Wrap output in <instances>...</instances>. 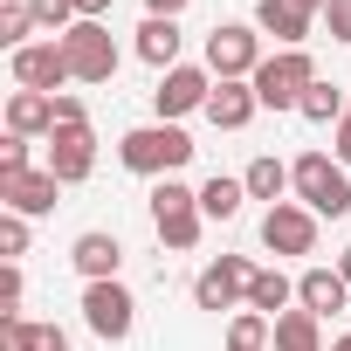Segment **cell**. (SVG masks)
<instances>
[{"mask_svg": "<svg viewBox=\"0 0 351 351\" xmlns=\"http://www.w3.org/2000/svg\"><path fill=\"white\" fill-rule=\"evenodd\" d=\"M117 158H124L131 172H145V180H172V172L193 158V138H186L180 124H138V131H124Z\"/></svg>", "mask_w": 351, "mask_h": 351, "instance_id": "1", "label": "cell"}, {"mask_svg": "<svg viewBox=\"0 0 351 351\" xmlns=\"http://www.w3.org/2000/svg\"><path fill=\"white\" fill-rule=\"evenodd\" d=\"M200 186H186V180H158L152 186V228H158V241L172 248V255H186L193 241H200Z\"/></svg>", "mask_w": 351, "mask_h": 351, "instance_id": "2", "label": "cell"}, {"mask_svg": "<svg viewBox=\"0 0 351 351\" xmlns=\"http://www.w3.org/2000/svg\"><path fill=\"white\" fill-rule=\"evenodd\" d=\"M289 186H296V200H303L317 221L351 214V180H344V165H330L324 152H303V158L289 165Z\"/></svg>", "mask_w": 351, "mask_h": 351, "instance_id": "3", "label": "cell"}, {"mask_svg": "<svg viewBox=\"0 0 351 351\" xmlns=\"http://www.w3.org/2000/svg\"><path fill=\"white\" fill-rule=\"evenodd\" d=\"M255 97H262V110H303V90L317 83V62L303 56V49H276L255 76Z\"/></svg>", "mask_w": 351, "mask_h": 351, "instance_id": "4", "label": "cell"}, {"mask_svg": "<svg viewBox=\"0 0 351 351\" xmlns=\"http://www.w3.org/2000/svg\"><path fill=\"white\" fill-rule=\"evenodd\" d=\"M262 62H269V56H262V28H248V21H221V28L207 35V69H214L221 83H248Z\"/></svg>", "mask_w": 351, "mask_h": 351, "instance_id": "5", "label": "cell"}, {"mask_svg": "<svg viewBox=\"0 0 351 351\" xmlns=\"http://www.w3.org/2000/svg\"><path fill=\"white\" fill-rule=\"evenodd\" d=\"M62 56H69V76L76 83H110L117 76V42H110L104 21H76L62 35Z\"/></svg>", "mask_w": 351, "mask_h": 351, "instance_id": "6", "label": "cell"}, {"mask_svg": "<svg viewBox=\"0 0 351 351\" xmlns=\"http://www.w3.org/2000/svg\"><path fill=\"white\" fill-rule=\"evenodd\" d=\"M83 324H90L104 344H124V337H131V324H138L131 289H124V282H90V289H83Z\"/></svg>", "mask_w": 351, "mask_h": 351, "instance_id": "7", "label": "cell"}, {"mask_svg": "<svg viewBox=\"0 0 351 351\" xmlns=\"http://www.w3.org/2000/svg\"><path fill=\"white\" fill-rule=\"evenodd\" d=\"M262 248L269 255H317V214L303 200H282L262 214Z\"/></svg>", "mask_w": 351, "mask_h": 351, "instance_id": "8", "label": "cell"}, {"mask_svg": "<svg viewBox=\"0 0 351 351\" xmlns=\"http://www.w3.org/2000/svg\"><path fill=\"white\" fill-rule=\"evenodd\" d=\"M248 282H255V262L248 255H221L214 269H200L193 303L200 310H234V303H248Z\"/></svg>", "mask_w": 351, "mask_h": 351, "instance_id": "9", "label": "cell"}, {"mask_svg": "<svg viewBox=\"0 0 351 351\" xmlns=\"http://www.w3.org/2000/svg\"><path fill=\"white\" fill-rule=\"evenodd\" d=\"M207 97H214V69H165L158 76V90H152V104H158V124H172V117H186V110H207Z\"/></svg>", "mask_w": 351, "mask_h": 351, "instance_id": "10", "label": "cell"}, {"mask_svg": "<svg viewBox=\"0 0 351 351\" xmlns=\"http://www.w3.org/2000/svg\"><path fill=\"white\" fill-rule=\"evenodd\" d=\"M14 83H21V90H42V97H62V83H76L62 42H28V49H14Z\"/></svg>", "mask_w": 351, "mask_h": 351, "instance_id": "11", "label": "cell"}, {"mask_svg": "<svg viewBox=\"0 0 351 351\" xmlns=\"http://www.w3.org/2000/svg\"><path fill=\"white\" fill-rule=\"evenodd\" d=\"M56 193H62V180H56V172L42 165H28V172H0V200H8V214H56Z\"/></svg>", "mask_w": 351, "mask_h": 351, "instance_id": "12", "label": "cell"}, {"mask_svg": "<svg viewBox=\"0 0 351 351\" xmlns=\"http://www.w3.org/2000/svg\"><path fill=\"white\" fill-rule=\"evenodd\" d=\"M49 172L62 186H83L90 172H97V138H90V124H76V131H49Z\"/></svg>", "mask_w": 351, "mask_h": 351, "instance_id": "13", "label": "cell"}, {"mask_svg": "<svg viewBox=\"0 0 351 351\" xmlns=\"http://www.w3.org/2000/svg\"><path fill=\"white\" fill-rule=\"evenodd\" d=\"M69 262H76V276H83V282H117V262H124V248H117V234L90 228V234H76Z\"/></svg>", "mask_w": 351, "mask_h": 351, "instance_id": "14", "label": "cell"}, {"mask_svg": "<svg viewBox=\"0 0 351 351\" xmlns=\"http://www.w3.org/2000/svg\"><path fill=\"white\" fill-rule=\"evenodd\" d=\"M296 303H303L310 317H330V310L351 303V282H344L337 269H303V276H296Z\"/></svg>", "mask_w": 351, "mask_h": 351, "instance_id": "15", "label": "cell"}, {"mask_svg": "<svg viewBox=\"0 0 351 351\" xmlns=\"http://www.w3.org/2000/svg\"><path fill=\"white\" fill-rule=\"evenodd\" d=\"M255 110H262L255 83H214V97H207V117H214V131H241Z\"/></svg>", "mask_w": 351, "mask_h": 351, "instance_id": "16", "label": "cell"}, {"mask_svg": "<svg viewBox=\"0 0 351 351\" xmlns=\"http://www.w3.org/2000/svg\"><path fill=\"white\" fill-rule=\"evenodd\" d=\"M0 351H69L62 324H28V317H0Z\"/></svg>", "mask_w": 351, "mask_h": 351, "instance_id": "17", "label": "cell"}, {"mask_svg": "<svg viewBox=\"0 0 351 351\" xmlns=\"http://www.w3.org/2000/svg\"><path fill=\"white\" fill-rule=\"evenodd\" d=\"M8 131H14V138H42V131H56V97H42V90H14V97H8Z\"/></svg>", "mask_w": 351, "mask_h": 351, "instance_id": "18", "label": "cell"}, {"mask_svg": "<svg viewBox=\"0 0 351 351\" xmlns=\"http://www.w3.org/2000/svg\"><path fill=\"white\" fill-rule=\"evenodd\" d=\"M255 28H262V35H276V49H303L310 14H303V8H289V0H262V8H255Z\"/></svg>", "mask_w": 351, "mask_h": 351, "instance_id": "19", "label": "cell"}, {"mask_svg": "<svg viewBox=\"0 0 351 351\" xmlns=\"http://www.w3.org/2000/svg\"><path fill=\"white\" fill-rule=\"evenodd\" d=\"M180 21H158V14H145V28H138V56L152 62V69H180Z\"/></svg>", "mask_w": 351, "mask_h": 351, "instance_id": "20", "label": "cell"}, {"mask_svg": "<svg viewBox=\"0 0 351 351\" xmlns=\"http://www.w3.org/2000/svg\"><path fill=\"white\" fill-rule=\"evenodd\" d=\"M296 303V282L282 276V269H255V282H248V310H262V317H282Z\"/></svg>", "mask_w": 351, "mask_h": 351, "instance_id": "21", "label": "cell"}, {"mask_svg": "<svg viewBox=\"0 0 351 351\" xmlns=\"http://www.w3.org/2000/svg\"><path fill=\"white\" fill-rule=\"evenodd\" d=\"M276 351H324V317L282 310V317H276Z\"/></svg>", "mask_w": 351, "mask_h": 351, "instance_id": "22", "label": "cell"}, {"mask_svg": "<svg viewBox=\"0 0 351 351\" xmlns=\"http://www.w3.org/2000/svg\"><path fill=\"white\" fill-rule=\"evenodd\" d=\"M269 344H276V317H262V310L228 317V351H269Z\"/></svg>", "mask_w": 351, "mask_h": 351, "instance_id": "23", "label": "cell"}, {"mask_svg": "<svg viewBox=\"0 0 351 351\" xmlns=\"http://www.w3.org/2000/svg\"><path fill=\"white\" fill-rule=\"evenodd\" d=\"M241 186H248V200H269V207H282V186H289V165L262 152V158H255V165L241 172Z\"/></svg>", "mask_w": 351, "mask_h": 351, "instance_id": "24", "label": "cell"}, {"mask_svg": "<svg viewBox=\"0 0 351 351\" xmlns=\"http://www.w3.org/2000/svg\"><path fill=\"white\" fill-rule=\"evenodd\" d=\"M241 200H248V186H241V180H228V172H214V180L200 186V214H207V221H234V214H241Z\"/></svg>", "mask_w": 351, "mask_h": 351, "instance_id": "25", "label": "cell"}, {"mask_svg": "<svg viewBox=\"0 0 351 351\" xmlns=\"http://www.w3.org/2000/svg\"><path fill=\"white\" fill-rule=\"evenodd\" d=\"M303 117H310V124H344V117H351V97H344L337 83L317 76V83L303 90Z\"/></svg>", "mask_w": 351, "mask_h": 351, "instance_id": "26", "label": "cell"}, {"mask_svg": "<svg viewBox=\"0 0 351 351\" xmlns=\"http://www.w3.org/2000/svg\"><path fill=\"white\" fill-rule=\"evenodd\" d=\"M28 35H35V8H28V0H8V8H0V42L28 49Z\"/></svg>", "mask_w": 351, "mask_h": 351, "instance_id": "27", "label": "cell"}, {"mask_svg": "<svg viewBox=\"0 0 351 351\" xmlns=\"http://www.w3.org/2000/svg\"><path fill=\"white\" fill-rule=\"evenodd\" d=\"M28 8H35V28L42 35H69L83 14H76V0H28Z\"/></svg>", "mask_w": 351, "mask_h": 351, "instance_id": "28", "label": "cell"}, {"mask_svg": "<svg viewBox=\"0 0 351 351\" xmlns=\"http://www.w3.org/2000/svg\"><path fill=\"white\" fill-rule=\"evenodd\" d=\"M0 255H8V262L28 255V214H0Z\"/></svg>", "mask_w": 351, "mask_h": 351, "instance_id": "29", "label": "cell"}, {"mask_svg": "<svg viewBox=\"0 0 351 351\" xmlns=\"http://www.w3.org/2000/svg\"><path fill=\"white\" fill-rule=\"evenodd\" d=\"M21 262H8V269H0V317H21Z\"/></svg>", "mask_w": 351, "mask_h": 351, "instance_id": "30", "label": "cell"}, {"mask_svg": "<svg viewBox=\"0 0 351 351\" xmlns=\"http://www.w3.org/2000/svg\"><path fill=\"white\" fill-rule=\"evenodd\" d=\"M0 172H28V138H0Z\"/></svg>", "mask_w": 351, "mask_h": 351, "instance_id": "31", "label": "cell"}, {"mask_svg": "<svg viewBox=\"0 0 351 351\" xmlns=\"http://www.w3.org/2000/svg\"><path fill=\"white\" fill-rule=\"evenodd\" d=\"M76 124H90L83 97H56V131H76Z\"/></svg>", "mask_w": 351, "mask_h": 351, "instance_id": "32", "label": "cell"}, {"mask_svg": "<svg viewBox=\"0 0 351 351\" xmlns=\"http://www.w3.org/2000/svg\"><path fill=\"white\" fill-rule=\"evenodd\" d=\"M324 21H330V42H351V0H330Z\"/></svg>", "mask_w": 351, "mask_h": 351, "instance_id": "33", "label": "cell"}, {"mask_svg": "<svg viewBox=\"0 0 351 351\" xmlns=\"http://www.w3.org/2000/svg\"><path fill=\"white\" fill-rule=\"evenodd\" d=\"M145 8H152L158 21H180V8H186V0H145Z\"/></svg>", "mask_w": 351, "mask_h": 351, "instance_id": "34", "label": "cell"}, {"mask_svg": "<svg viewBox=\"0 0 351 351\" xmlns=\"http://www.w3.org/2000/svg\"><path fill=\"white\" fill-rule=\"evenodd\" d=\"M76 14H83V21H104V14H110V0H76Z\"/></svg>", "mask_w": 351, "mask_h": 351, "instance_id": "35", "label": "cell"}, {"mask_svg": "<svg viewBox=\"0 0 351 351\" xmlns=\"http://www.w3.org/2000/svg\"><path fill=\"white\" fill-rule=\"evenodd\" d=\"M337 165H351V117L337 124Z\"/></svg>", "mask_w": 351, "mask_h": 351, "instance_id": "36", "label": "cell"}, {"mask_svg": "<svg viewBox=\"0 0 351 351\" xmlns=\"http://www.w3.org/2000/svg\"><path fill=\"white\" fill-rule=\"evenodd\" d=\"M289 8H303V14H324V8H330V0H289Z\"/></svg>", "mask_w": 351, "mask_h": 351, "instance_id": "37", "label": "cell"}, {"mask_svg": "<svg viewBox=\"0 0 351 351\" xmlns=\"http://www.w3.org/2000/svg\"><path fill=\"white\" fill-rule=\"evenodd\" d=\"M337 276H344V282H351V248H344V255H337Z\"/></svg>", "mask_w": 351, "mask_h": 351, "instance_id": "38", "label": "cell"}, {"mask_svg": "<svg viewBox=\"0 0 351 351\" xmlns=\"http://www.w3.org/2000/svg\"><path fill=\"white\" fill-rule=\"evenodd\" d=\"M330 351H351V330H344V337H337V344H330Z\"/></svg>", "mask_w": 351, "mask_h": 351, "instance_id": "39", "label": "cell"}]
</instances>
